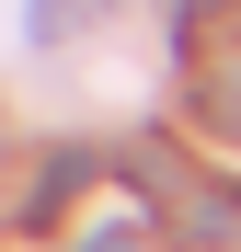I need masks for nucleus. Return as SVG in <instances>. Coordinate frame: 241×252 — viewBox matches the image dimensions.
I'll use <instances>...</instances> for the list:
<instances>
[{
    "label": "nucleus",
    "instance_id": "nucleus-3",
    "mask_svg": "<svg viewBox=\"0 0 241 252\" xmlns=\"http://www.w3.org/2000/svg\"><path fill=\"white\" fill-rule=\"evenodd\" d=\"M195 126H207V138H241V69H218V80H207V103H195Z\"/></svg>",
    "mask_w": 241,
    "mask_h": 252
},
{
    "label": "nucleus",
    "instance_id": "nucleus-2",
    "mask_svg": "<svg viewBox=\"0 0 241 252\" xmlns=\"http://www.w3.org/2000/svg\"><path fill=\"white\" fill-rule=\"evenodd\" d=\"M241 229V195L230 184H195V206H184V241H230Z\"/></svg>",
    "mask_w": 241,
    "mask_h": 252
},
{
    "label": "nucleus",
    "instance_id": "nucleus-1",
    "mask_svg": "<svg viewBox=\"0 0 241 252\" xmlns=\"http://www.w3.org/2000/svg\"><path fill=\"white\" fill-rule=\"evenodd\" d=\"M80 184H92V160H80V149H58V160H46V172H34V195H23V229H46V218H58V206L80 195Z\"/></svg>",
    "mask_w": 241,
    "mask_h": 252
},
{
    "label": "nucleus",
    "instance_id": "nucleus-5",
    "mask_svg": "<svg viewBox=\"0 0 241 252\" xmlns=\"http://www.w3.org/2000/svg\"><path fill=\"white\" fill-rule=\"evenodd\" d=\"M241 12V0H172V23H195V34H207V23H230Z\"/></svg>",
    "mask_w": 241,
    "mask_h": 252
},
{
    "label": "nucleus",
    "instance_id": "nucleus-6",
    "mask_svg": "<svg viewBox=\"0 0 241 252\" xmlns=\"http://www.w3.org/2000/svg\"><path fill=\"white\" fill-rule=\"evenodd\" d=\"M80 252H149V229H127V218H115V229H92Z\"/></svg>",
    "mask_w": 241,
    "mask_h": 252
},
{
    "label": "nucleus",
    "instance_id": "nucleus-4",
    "mask_svg": "<svg viewBox=\"0 0 241 252\" xmlns=\"http://www.w3.org/2000/svg\"><path fill=\"white\" fill-rule=\"evenodd\" d=\"M80 12H92V0H34V12H23V23H34V46H58V34H69Z\"/></svg>",
    "mask_w": 241,
    "mask_h": 252
}]
</instances>
